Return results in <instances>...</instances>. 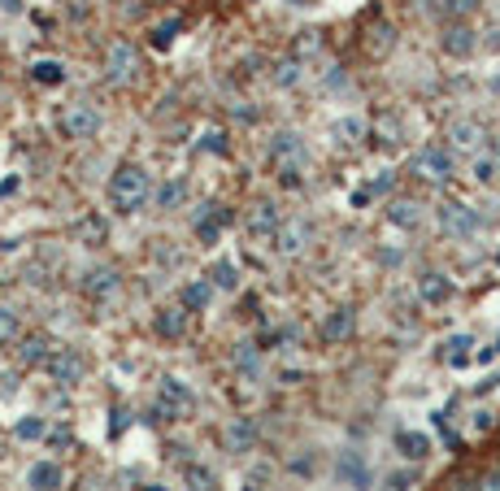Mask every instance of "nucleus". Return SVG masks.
Segmentation results:
<instances>
[{"instance_id": "nucleus-23", "label": "nucleus", "mask_w": 500, "mask_h": 491, "mask_svg": "<svg viewBox=\"0 0 500 491\" xmlns=\"http://www.w3.org/2000/svg\"><path fill=\"white\" fill-rule=\"evenodd\" d=\"M209 300H214V278H200V283H187L183 287V309H187V313L209 309Z\"/></svg>"}, {"instance_id": "nucleus-24", "label": "nucleus", "mask_w": 500, "mask_h": 491, "mask_svg": "<svg viewBox=\"0 0 500 491\" xmlns=\"http://www.w3.org/2000/svg\"><path fill=\"white\" fill-rule=\"evenodd\" d=\"M387 222H396V226H405V231H413V226L422 222V205H417V200H392V205H387Z\"/></svg>"}, {"instance_id": "nucleus-42", "label": "nucleus", "mask_w": 500, "mask_h": 491, "mask_svg": "<svg viewBox=\"0 0 500 491\" xmlns=\"http://www.w3.org/2000/svg\"><path fill=\"white\" fill-rule=\"evenodd\" d=\"M205 148H209V153H227V135H222V130H209V135H205Z\"/></svg>"}, {"instance_id": "nucleus-46", "label": "nucleus", "mask_w": 500, "mask_h": 491, "mask_svg": "<svg viewBox=\"0 0 500 491\" xmlns=\"http://www.w3.org/2000/svg\"><path fill=\"white\" fill-rule=\"evenodd\" d=\"M231 113H239V122H257V113H252L244 101H235V105H231Z\"/></svg>"}, {"instance_id": "nucleus-8", "label": "nucleus", "mask_w": 500, "mask_h": 491, "mask_svg": "<svg viewBox=\"0 0 500 491\" xmlns=\"http://www.w3.org/2000/svg\"><path fill=\"white\" fill-rule=\"evenodd\" d=\"M335 474H340V483H348L352 491H370V470H365V456H361L357 448H344V452H340Z\"/></svg>"}, {"instance_id": "nucleus-49", "label": "nucleus", "mask_w": 500, "mask_h": 491, "mask_svg": "<svg viewBox=\"0 0 500 491\" xmlns=\"http://www.w3.org/2000/svg\"><path fill=\"white\" fill-rule=\"evenodd\" d=\"M148 491H161V487H148Z\"/></svg>"}, {"instance_id": "nucleus-3", "label": "nucleus", "mask_w": 500, "mask_h": 491, "mask_svg": "<svg viewBox=\"0 0 500 491\" xmlns=\"http://www.w3.org/2000/svg\"><path fill=\"white\" fill-rule=\"evenodd\" d=\"M413 174L426 178V183H444V178H453V148H440V144L417 148L413 153Z\"/></svg>"}, {"instance_id": "nucleus-26", "label": "nucleus", "mask_w": 500, "mask_h": 491, "mask_svg": "<svg viewBox=\"0 0 500 491\" xmlns=\"http://www.w3.org/2000/svg\"><path fill=\"white\" fill-rule=\"evenodd\" d=\"M18 361H22V365H40V361H48V339H44V335H26V339H22V348H18Z\"/></svg>"}, {"instance_id": "nucleus-45", "label": "nucleus", "mask_w": 500, "mask_h": 491, "mask_svg": "<svg viewBox=\"0 0 500 491\" xmlns=\"http://www.w3.org/2000/svg\"><path fill=\"white\" fill-rule=\"evenodd\" d=\"M292 474H313V456L304 452V456H292Z\"/></svg>"}, {"instance_id": "nucleus-17", "label": "nucleus", "mask_w": 500, "mask_h": 491, "mask_svg": "<svg viewBox=\"0 0 500 491\" xmlns=\"http://www.w3.org/2000/svg\"><path fill=\"white\" fill-rule=\"evenodd\" d=\"M227 448H231V452H252V448H257V427H252V417H235L231 427H227Z\"/></svg>"}, {"instance_id": "nucleus-33", "label": "nucleus", "mask_w": 500, "mask_h": 491, "mask_svg": "<svg viewBox=\"0 0 500 491\" xmlns=\"http://www.w3.org/2000/svg\"><path fill=\"white\" fill-rule=\"evenodd\" d=\"M474 178H479V183H496V178H500V161L488 153V157H474Z\"/></svg>"}, {"instance_id": "nucleus-32", "label": "nucleus", "mask_w": 500, "mask_h": 491, "mask_svg": "<svg viewBox=\"0 0 500 491\" xmlns=\"http://www.w3.org/2000/svg\"><path fill=\"white\" fill-rule=\"evenodd\" d=\"M183 196H187V187L179 183V178H174V183H166V187L157 191V205H161V209H179V205H183Z\"/></svg>"}, {"instance_id": "nucleus-2", "label": "nucleus", "mask_w": 500, "mask_h": 491, "mask_svg": "<svg viewBox=\"0 0 500 491\" xmlns=\"http://www.w3.org/2000/svg\"><path fill=\"white\" fill-rule=\"evenodd\" d=\"M148 170L144 166H122L114 174V183H109V200H114L118 214H135V209H144V200H148Z\"/></svg>"}, {"instance_id": "nucleus-6", "label": "nucleus", "mask_w": 500, "mask_h": 491, "mask_svg": "<svg viewBox=\"0 0 500 491\" xmlns=\"http://www.w3.org/2000/svg\"><path fill=\"white\" fill-rule=\"evenodd\" d=\"M309 243H313V222H304V218H287L279 226V235H274V248L283 257H300Z\"/></svg>"}, {"instance_id": "nucleus-12", "label": "nucleus", "mask_w": 500, "mask_h": 491, "mask_svg": "<svg viewBox=\"0 0 500 491\" xmlns=\"http://www.w3.org/2000/svg\"><path fill=\"white\" fill-rule=\"evenodd\" d=\"M279 226H283V218H279V209H274L270 200H261V205L248 209V231H252V239H274V235H279Z\"/></svg>"}, {"instance_id": "nucleus-43", "label": "nucleus", "mask_w": 500, "mask_h": 491, "mask_svg": "<svg viewBox=\"0 0 500 491\" xmlns=\"http://www.w3.org/2000/svg\"><path fill=\"white\" fill-rule=\"evenodd\" d=\"M479 491H500V470H488L479 479Z\"/></svg>"}, {"instance_id": "nucleus-19", "label": "nucleus", "mask_w": 500, "mask_h": 491, "mask_svg": "<svg viewBox=\"0 0 500 491\" xmlns=\"http://www.w3.org/2000/svg\"><path fill=\"white\" fill-rule=\"evenodd\" d=\"M417 296H422L426 304H444L448 296H453V283H448L444 274H422L417 278Z\"/></svg>"}, {"instance_id": "nucleus-9", "label": "nucleus", "mask_w": 500, "mask_h": 491, "mask_svg": "<svg viewBox=\"0 0 500 491\" xmlns=\"http://www.w3.org/2000/svg\"><path fill=\"white\" fill-rule=\"evenodd\" d=\"M105 78H109L114 87H122V83H131V78H135V48H131V44H114V48H109Z\"/></svg>"}, {"instance_id": "nucleus-18", "label": "nucleus", "mask_w": 500, "mask_h": 491, "mask_svg": "<svg viewBox=\"0 0 500 491\" xmlns=\"http://www.w3.org/2000/svg\"><path fill=\"white\" fill-rule=\"evenodd\" d=\"M352 309H335V313H327V322H322V339L327 343H340V339H348L352 335Z\"/></svg>"}, {"instance_id": "nucleus-4", "label": "nucleus", "mask_w": 500, "mask_h": 491, "mask_svg": "<svg viewBox=\"0 0 500 491\" xmlns=\"http://www.w3.org/2000/svg\"><path fill=\"white\" fill-rule=\"evenodd\" d=\"M440 231L453 235V239H470L479 231V214L470 205H461V200H444L440 205Z\"/></svg>"}, {"instance_id": "nucleus-36", "label": "nucleus", "mask_w": 500, "mask_h": 491, "mask_svg": "<svg viewBox=\"0 0 500 491\" xmlns=\"http://www.w3.org/2000/svg\"><path fill=\"white\" fill-rule=\"evenodd\" d=\"M13 335H18V313L0 304V343H9Z\"/></svg>"}, {"instance_id": "nucleus-21", "label": "nucleus", "mask_w": 500, "mask_h": 491, "mask_svg": "<svg viewBox=\"0 0 500 491\" xmlns=\"http://www.w3.org/2000/svg\"><path fill=\"white\" fill-rule=\"evenodd\" d=\"M392 48H396V31L387 26V22H374V26L365 31V53L370 57H387Z\"/></svg>"}, {"instance_id": "nucleus-44", "label": "nucleus", "mask_w": 500, "mask_h": 491, "mask_svg": "<svg viewBox=\"0 0 500 491\" xmlns=\"http://www.w3.org/2000/svg\"><path fill=\"white\" fill-rule=\"evenodd\" d=\"M383 191H392V174H387V170L374 178V183H370V196H383Z\"/></svg>"}, {"instance_id": "nucleus-34", "label": "nucleus", "mask_w": 500, "mask_h": 491, "mask_svg": "<svg viewBox=\"0 0 500 491\" xmlns=\"http://www.w3.org/2000/svg\"><path fill=\"white\" fill-rule=\"evenodd\" d=\"M78 239H83V243H101L105 239V222L101 218H83V222H78Z\"/></svg>"}, {"instance_id": "nucleus-16", "label": "nucleus", "mask_w": 500, "mask_h": 491, "mask_svg": "<svg viewBox=\"0 0 500 491\" xmlns=\"http://www.w3.org/2000/svg\"><path fill=\"white\" fill-rule=\"evenodd\" d=\"M118 270H109V266H96V270H87L83 274V291L87 296H109V291H118Z\"/></svg>"}, {"instance_id": "nucleus-1", "label": "nucleus", "mask_w": 500, "mask_h": 491, "mask_svg": "<svg viewBox=\"0 0 500 491\" xmlns=\"http://www.w3.org/2000/svg\"><path fill=\"white\" fill-rule=\"evenodd\" d=\"M270 166L279 170V178L287 187L300 183V174L309 170V148H304V139L296 130H279V135L270 139Z\"/></svg>"}, {"instance_id": "nucleus-35", "label": "nucleus", "mask_w": 500, "mask_h": 491, "mask_svg": "<svg viewBox=\"0 0 500 491\" xmlns=\"http://www.w3.org/2000/svg\"><path fill=\"white\" fill-rule=\"evenodd\" d=\"M174 35H179V18L161 22V26L153 31V44H157V48H170V44H174Z\"/></svg>"}, {"instance_id": "nucleus-5", "label": "nucleus", "mask_w": 500, "mask_h": 491, "mask_svg": "<svg viewBox=\"0 0 500 491\" xmlns=\"http://www.w3.org/2000/svg\"><path fill=\"white\" fill-rule=\"evenodd\" d=\"M61 130H66L70 139H96L101 113H96V105H87V101H74L66 113H61Z\"/></svg>"}, {"instance_id": "nucleus-41", "label": "nucleus", "mask_w": 500, "mask_h": 491, "mask_svg": "<svg viewBox=\"0 0 500 491\" xmlns=\"http://www.w3.org/2000/svg\"><path fill=\"white\" fill-rule=\"evenodd\" d=\"M417 479H413V470H396L392 474V479H387V487H392V491H409Z\"/></svg>"}, {"instance_id": "nucleus-11", "label": "nucleus", "mask_w": 500, "mask_h": 491, "mask_svg": "<svg viewBox=\"0 0 500 491\" xmlns=\"http://www.w3.org/2000/svg\"><path fill=\"white\" fill-rule=\"evenodd\" d=\"M440 48L448 57H470L474 48H479V35L465 22H453V26H444V35H440Z\"/></svg>"}, {"instance_id": "nucleus-7", "label": "nucleus", "mask_w": 500, "mask_h": 491, "mask_svg": "<svg viewBox=\"0 0 500 491\" xmlns=\"http://www.w3.org/2000/svg\"><path fill=\"white\" fill-rule=\"evenodd\" d=\"M483 139H488V130H483L479 118H457L453 126H448V148L453 153H479Z\"/></svg>"}, {"instance_id": "nucleus-27", "label": "nucleus", "mask_w": 500, "mask_h": 491, "mask_svg": "<svg viewBox=\"0 0 500 491\" xmlns=\"http://www.w3.org/2000/svg\"><path fill=\"white\" fill-rule=\"evenodd\" d=\"M470 348H474L470 335H453V339L444 343V361L448 365H465V361H470Z\"/></svg>"}, {"instance_id": "nucleus-30", "label": "nucleus", "mask_w": 500, "mask_h": 491, "mask_svg": "<svg viewBox=\"0 0 500 491\" xmlns=\"http://www.w3.org/2000/svg\"><path fill=\"white\" fill-rule=\"evenodd\" d=\"M209 278H214V287H227V291H235V287H239V266H235V261H214Z\"/></svg>"}, {"instance_id": "nucleus-22", "label": "nucleus", "mask_w": 500, "mask_h": 491, "mask_svg": "<svg viewBox=\"0 0 500 491\" xmlns=\"http://www.w3.org/2000/svg\"><path fill=\"white\" fill-rule=\"evenodd\" d=\"M26 483L35 487V491H57V487H61V465L35 461V465H31V474H26Z\"/></svg>"}, {"instance_id": "nucleus-10", "label": "nucleus", "mask_w": 500, "mask_h": 491, "mask_svg": "<svg viewBox=\"0 0 500 491\" xmlns=\"http://www.w3.org/2000/svg\"><path fill=\"white\" fill-rule=\"evenodd\" d=\"M191 408V391L179 383V379H166L161 383V396H157V413H166V417H183Z\"/></svg>"}, {"instance_id": "nucleus-20", "label": "nucleus", "mask_w": 500, "mask_h": 491, "mask_svg": "<svg viewBox=\"0 0 500 491\" xmlns=\"http://www.w3.org/2000/svg\"><path fill=\"white\" fill-rule=\"evenodd\" d=\"M300 78H304V61L300 57H283V61H274V70H270L274 87H296Z\"/></svg>"}, {"instance_id": "nucleus-37", "label": "nucleus", "mask_w": 500, "mask_h": 491, "mask_svg": "<svg viewBox=\"0 0 500 491\" xmlns=\"http://www.w3.org/2000/svg\"><path fill=\"white\" fill-rule=\"evenodd\" d=\"M479 5H483V0H444V13H453V18H470Z\"/></svg>"}, {"instance_id": "nucleus-38", "label": "nucleus", "mask_w": 500, "mask_h": 491, "mask_svg": "<svg viewBox=\"0 0 500 491\" xmlns=\"http://www.w3.org/2000/svg\"><path fill=\"white\" fill-rule=\"evenodd\" d=\"M13 435H18V439H40L44 435V422L40 417H22L18 427H13Z\"/></svg>"}, {"instance_id": "nucleus-31", "label": "nucleus", "mask_w": 500, "mask_h": 491, "mask_svg": "<svg viewBox=\"0 0 500 491\" xmlns=\"http://www.w3.org/2000/svg\"><path fill=\"white\" fill-rule=\"evenodd\" d=\"M31 74H35V83H44V87H53V83H61V78H66L61 61H35V65H31Z\"/></svg>"}, {"instance_id": "nucleus-15", "label": "nucleus", "mask_w": 500, "mask_h": 491, "mask_svg": "<svg viewBox=\"0 0 500 491\" xmlns=\"http://www.w3.org/2000/svg\"><path fill=\"white\" fill-rule=\"evenodd\" d=\"M157 335L161 339H183V331H187V309H174V304H166V309H157Z\"/></svg>"}, {"instance_id": "nucleus-48", "label": "nucleus", "mask_w": 500, "mask_h": 491, "mask_svg": "<svg viewBox=\"0 0 500 491\" xmlns=\"http://www.w3.org/2000/svg\"><path fill=\"white\" fill-rule=\"evenodd\" d=\"M492 157H496V161H500V135H496V144H492Z\"/></svg>"}, {"instance_id": "nucleus-28", "label": "nucleus", "mask_w": 500, "mask_h": 491, "mask_svg": "<svg viewBox=\"0 0 500 491\" xmlns=\"http://www.w3.org/2000/svg\"><path fill=\"white\" fill-rule=\"evenodd\" d=\"M183 479H187V487H191V491H214V487H218L214 470H209V465H196V461L183 465Z\"/></svg>"}, {"instance_id": "nucleus-50", "label": "nucleus", "mask_w": 500, "mask_h": 491, "mask_svg": "<svg viewBox=\"0 0 500 491\" xmlns=\"http://www.w3.org/2000/svg\"><path fill=\"white\" fill-rule=\"evenodd\" d=\"M496 261H500V257H496Z\"/></svg>"}, {"instance_id": "nucleus-40", "label": "nucleus", "mask_w": 500, "mask_h": 491, "mask_svg": "<svg viewBox=\"0 0 500 491\" xmlns=\"http://www.w3.org/2000/svg\"><path fill=\"white\" fill-rule=\"evenodd\" d=\"M318 48H322V40H318V31H304V35H300V44H296V53H300V57H313Z\"/></svg>"}, {"instance_id": "nucleus-39", "label": "nucleus", "mask_w": 500, "mask_h": 491, "mask_svg": "<svg viewBox=\"0 0 500 491\" xmlns=\"http://www.w3.org/2000/svg\"><path fill=\"white\" fill-rule=\"evenodd\" d=\"M235 365L244 370V374H252V370H257V348H252V343H239V352H235Z\"/></svg>"}, {"instance_id": "nucleus-14", "label": "nucleus", "mask_w": 500, "mask_h": 491, "mask_svg": "<svg viewBox=\"0 0 500 491\" xmlns=\"http://www.w3.org/2000/svg\"><path fill=\"white\" fill-rule=\"evenodd\" d=\"M222 226H227V209H222V205H205L200 218H196V239L200 243H218Z\"/></svg>"}, {"instance_id": "nucleus-47", "label": "nucleus", "mask_w": 500, "mask_h": 491, "mask_svg": "<svg viewBox=\"0 0 500 491\" xmlns=\"http://www.w3.org/2000/svg\"><path fill=\"white\" fill-rule=\"evenodd\" d=\"M488 92H492V96H500V70H496V74L488 78Z\"/></svg>"}, {"instance_id": "nucleus-13", "label": "nucleus", "mask_w": 500, "mask_h": 491, "mask_svg": "<svg viewBox=\"0 0 500 491\" xmlns=\"http://www.w3.org/2000/svg\"><path fill=\"white\" fill-rule=\"evenodd\" d=\"M48 370H53V379H57L61 387H74L78 379H83V356L70 352V348H61V352L48 356Z\"/></svg>"}, {"instance_id": "nucleus-29", "label": "nucleus", "mask_w": 500, "mask_h": 491, "mask_svg": "<svg viewBox=\"0 0 500 491\" xmlns=\"http://www.w3.org/2000/svg\"><path fill=\"white\" fill-rule=\"evenodd\" d=\"M331 135H335V144H357L365 135V122L361 118H340V122L331 126Z\"/></svg>"}, {"instance_id": "nucleus-25", "label": "nucleus", "mask_w": 500, "mask_h": 491, "mask_svg": "<svg viewBox=\"0 0 500 491\" xmlns=\"http://www.w3.org/2000/svg\"><path fill=\"white\" fill-rule=\"evenodd\" d=\"M396 448H400L405 461H422V456L431 452V439L417 435V431H400V435H396Z\"/></svg>"}]
</instances>
